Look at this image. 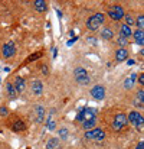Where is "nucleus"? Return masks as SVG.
Listing matches in <instances>:
<instances>
[{"label": "nucleus", "instance_id": "5701e85b", "mask_svg": "<svg viewBox=\"0 0 144 149\" xmlns=\"http://www.w3.org/2000/svg\"><path fill=\"white\" fill-rule=\"evenodd\" d=\"M124 17H125V22H127L125 25L127 26H131V25L136 23V19L133 17V15H124Z\"/></svg>", "mask_w": 144, "mask_h": 149}, {"label": "nucleus", "instance_id": "473e14b6", "mask_svg": "<svg viewBox=\"0 0 144 149\" xmlns=\"http://www.w3.org/2000/svg\"><path fill=\"white\" fill-rule=\"evenodd\" d=\"M42 72H43V74H45V75H48V67H46V65H45V64H43V65H42Z\"/></svg>", "mask_w": 144, "mask_h": 149}, {"label": "nucleus", "instance_id": "b1692460", "mask_svg": "<svg viewBox=\"0 0 144 149\" xmlns=\"http://www.w3.org/2000/svg\"><path fill=\"white\" fill-rule=\"evenodd\" d=\"M137 28H138V31H143V28H144V16L143 15H140V16L137 17Z\"/></svg>", "mask_w": 144, "mask_h": 149}, {"label": "nucleus", "instance_id": "f257e3e1", "mask_svg": "<svg viewBox=\"0 0 144 149\" xmlns=\"http://www.w3.org/2000/svg\"><path fill=\"white\" fill-rule=\"evenodd\" d=\"M102 23H104V15H102V13H96V15L91 16V17L88 19L87 28H88L90 31H96Z\"/></svg>", "mask_w": 144, "mask_h": 149}, {"label": "nucleus", "instance_id": "4be33fe9", "mask_svg": "<svg viewBox=\"0 0 144 149\" xmlns=\"http://www.w3.org/2000/svg\"><path fill=\"white\" fill-rule=\"evenodd\" d=\"M82 123H84V127H85V129H92V127L95 126L96 119H94V120H85V122H82Z\"/></svg>", "mask_w": 144, "mask_h": 149}, {"label": "nucleus", "instance_id": "2f4dec72", "mask_svg": "<svg viewBox=\"0 0 144 149\" xmlns=\"http://www.w3.org/2000/svg\"><path fill=\"white\" fill-rule=\"evenodd\" d=\"M138 83H140V86H144V75L143 74L138 75Z\"/></svg>", "mask_w": 144, "mask_h": 149}, {"label": "nucleus", "instance_id": "f704fd0d", "mask_svg": "<svg viewBox=\"0 0 144 149\" xmlns=\"http://www.w3.org/2000/svg\"><path fill=\"white\" fill-rule=\"evenodd\" d=\"M127 64H128V65H134V64H136V61H134V59H128V61H127Z\"/></svg>", "mask_w": 144, "mask_h": 149}, {"label": "nucleus", "instance_id": "4468645a", "mask_svg": "<svg viewBox=\"0 0 144 149\" xmlns=\"http://www.w3.org/2000/svg\"><path fill=\"white\" fill-rule=\"evenodd\" d=\"M136 80H137V74H131V75L124 81V87H125V88H131V87L134 86Z\"/></svg>", "mask_w": 144, "mask_h": 149}, {"label": "nucleus", "instance_id": "f8f14e48", "mask_svg": "<svg viewBox=\"0 0 144 149\" xmlns=\"http://www.w3.org/2000/svg\"><path fill=\"white\" fill-rule=\"evenodd\" d=\"M127 55H128L127 49H124V48H120V49L117 51V54H115V59H117L118 62H123L124 59H127Z\"/></svg>", "mask_w": 144, "mask_h": 149}, {"label": "nucleus", "instance_id": "a211bd4d", "mask_svg": "<svg viewBox=\"0 0 144 149\" xmlns=\"http://www.w3.org/2000/svg\"><path fill=\"white\" fill-rule=\"evenodd\" d=\"M120 33H121V36L127 38V36H130V35L133 33V31H131L130 26H127V25H121V28H120Z\"/></svg>", "mask_w": 144, "mask_h": 149}, {"label": "nucleus", "instance_id": "7c9ffc66", "mask_svg": "<svg viewBox=\"0 0 144 149\" xmlns=\"http://www.w3.org/2000/svg\"><path fill=\"white\" fill-rule=\"evenodd\" d=\"M82 111H84V109H81L79 113L76 114V120H78V122H82Z\"/></svg>", "mask_w": 144, "mask_h": 149}, {"label": "nucleus", "instance_id": "6e6552de", "mask_svg": "<svg viewBox=\"0 0 144 149\" xmlns=\"http://www.w3.org/2000/svg\"><path fill=\"white\" fill-rule=\"evenodd\" d=\"M94 119H96L95 109H92V107L84 109V111H82V122H85V120H94Z\"/></svg>", "mask_w": 144, "mask_h": 149}, {"label": "nucleus", "instance_id": "0eeeda50", "mask_svg": "<svg viewBox=\"0 0 144 149\" xmlns=\"http://www.w3.org/2000/svg\"><path fill=\"white\" fill-rule=\"evenodd\" d=\"M1 51H3V56H4V58H10V56H13L14 52H16L14 44H13V42H7V44H4Z\"/></svg>", "mask_w": 144, "mask_h": 149}, {"label": "nucleus", "instance_id": "ddd939ff", "mask_svg": "<svg viewBox=\"0 0 144 149\" xmlns=\"http://www.w3.org/2000/svg\"><path fill=\"white\" fill-rule=\"evenodd\" d=\"M6 91H7V94H9L10 99H16V97H17V91H16V88H14L13 84L7 83V84H6Z\"/></svg>", "mask_w": 144, "mask_h": 149}, {"label": "nucleus", "instance_id": "cd10ccee", "mask_svg": "<svg viewBox=\"0 0 144 149\" xmlns=\"http://www.w3.org/2000/svg\"><path fill=\"white\" fill-rule=\"evenodd\" d=\"M7 113H9V110H7L4 106H1V107H0V116H6Z\"/></svg>", "mask_w": 144, "mask_h": 149}, {"label": "nucleus", "instance_id": "1a4fd4ad", "mask_svg": "<svg viewBox=\"0 0 144 149\" xmlns=\"http://www.w3.org/2000/svg\"><path fill=\"white\" fill-rule=\"evenodd\" d=\"M91 96L96 100H102L104 99V96H105V90H104V87H102V86H95V87L91 90Z\"/></svg>", "mask_w": 144, "mask_h": 149}, {"label": "nucleus", "instance_id": "c756f323", "mask_svg": "<svg viewBox=\"0 0 144 149\" xmlns=\"http://www.w3.org/2000/svg\"><path fill=\"white\" fill-rule=\"evenodd\" d=\"M118 44L124 47V45H127V39H125L124 36H120V39H118Z\"/></svg>", "mask_w": 144, "mask_h": 149}, {"label": "nucleus", "instance_id": "6ab92c4d", "mask_svg": "<svg viewBox=\"0 0 144 149\" xmlns=\"http://www.w3.org/2000/svg\"><path fill=\"white\" fill-rule=\"evenodd\" d=\"M101 36H102L104 39H112L114 32H112L110 28H104V29H102V32H101Z\"/></svg>", "mask_w": 144, "mask_h": 149}, {"label": "nucleus", "instance_id": "39448f33", "mask_svg": "<svg viewBox=\"0 0 144 149\" xmlns=\"http://www.w3.org/2000/svg\"><path fill=\"white\" fill-rule=\"evenodd\" d=\"M74 74H75V80H76L79 84L87 86V84L90 83V75H88L87 70H84V68H76Z\"/></svg>", "mask_w": 144, "mask_h": 149}, {"label": "nucleus", "instance_id": "c85d7f7f", "mask_svg": "<svg viewBox=\"0 0 144 149\" xmlns=\"http://www.w3.org/2000/svg\"><path fill=\"white\" fill-rule=\"evenodd\" d=\"M48 129H52V130L55 129V122L52 120V117H50V119L48 120Z\"/></svg>", "mask_w": 144, "mask_h": 149}, {"label": "nucleus", "instance_id": "f3484780", "mask_svg": "<svg viewBox=\"0 0 144 149\" xmlns=\"http://www.w3.org/2000/svg\"><path fill=\"white\" fill-rule=\"evenodd\" d=\"M33 4H35V9L38 12H45L46 10V1L45 0H36Z\"/></svg>", "mask_w": 144, "mask_h": 149}, {"label": "nucleus", "instance_id": "20e7f679", "mask_svg": "<svg viewBox=\"0 0 144 149\" xmlns=\"http://www.w3.org/2000/svg\"><path fill=\"white\" fill-rule=\"evenodd\" d=\"M127 123H128V122H127V116H125L124 113H120V114H117V116L114 117V120H112V129L118 132V130L124 129Z\"/></svg>", "mask_w": 144, "mask_h": 149}, {"label": "nucleus", "instance_id": "9b49d317", "mask_svg": "<svg viewBox=\"0 0 144 149\" xmlns=\"http://www.w3.org/2000/svg\"><path fill=\"white\" fill-rule=\"evenodd\" d=\"M14 88H16V91L17 93H20V91H23L25 90V80L22 78V77H16V80H14Z\"/></svg>", "mask_w": 144, "mask_h": 149}, {"label": "nucleus", "instance_id": "aec40b11", "mask_svg": "<svg viewBox=\"0 0 144 149\" xmlns=\"http://www.w3.org/2000/svg\"><path fill=\"white\" fill-rule=\"evenodd\" d=\"M43 116H45V109L42 106H38L36 107V122H42Z\"/></svg>", "mask_w": 144, "mask_h": 149}, {"label": "nucleus", "instance_id": "f03ea898", "mask_svg": "<svg viewBox=\"0 0 144 149\" xmlns=\"http://www.w3.org/2000/svg\"><path fill=\"white\" fill-rule=\"evenodd\" d=\"M127 122H130L133 126H136L138 130H141L143 129V123H144V119L143 116L138 113V111H131L130 114H128V117H127Z\"/></svg>", "mask_w": 144, "mask_h": 149}, {"label": "nucleus", "instance_id": "bb28decb", "mask_svg": "<svg viewBox=\"0 0 144 149\" xmlns=\"http://www.w3.org/2000/svg\"><path fill=\"white\" fill-rule=\"evenodd\" d=\"M59 135H61V138L65 139V138L68 136V130H66V129H61V130H59Z\"/></svg>", "mask_w": 144, "mask_h": 149}, {"label": "nucleus", "instance_id": "9d476101", "mask_svg": "<svg viewBox=\"0 0 144 149\" xmlns=\"http://www.w3.org/2000/svg\"><path fill=\"white\" fill-rule=\"evenodd\" d=\"M12 129H13V132H23V130L26 129V125L23 123V120L14 119V122H13V125H12Z\"/></svg>", "mask_w": 144, "mask_h": 149}, {"label": "nucleus", "instance_id": "2eb2a0df", "mask_svg": "<svg viewBox=\"0 0 144 149\" xmlns=\"http://www.w3.org/2000/svg\"><path fill=\"white\" fill-rule=\"evenodd\" d=\"M42 83L41 81H33V84H32V91H33V94H36V96H39L41 93H42Z\"/></svg>", "mask_w": 144, "mask_h": 149}, {"label": "nucleus", "instance_id": "dca6fc26", "mask_svg": "<svg viewBox=\"0 0 144 149\" xmlns=\"http://www.w3.org/2000/svg\"><path fill=\"white\" fill-rule=\"evenodd\" d=\"M134 39H136V42L138 44V45H143L144 44V32L143 31H136L134 32Z\"/></svg>", "mask_w": 144, "mask_h": 149}, {"label": "nucleus", "instance_id": "7ed1b4c3", "mask_svg": "<svg viewBox=\"0 0 144 149\" xmlns=\"http://www.w3.org/2000/svg\"><path fill=\"white\" fill-rule=\"evenodd\" d=\"M108 16L112 19V20H121L124 17V9L120 6V4H112L110 9H108Z\"/></svg>", "mask_w": 144, "mask_h": 149}, {"label": "nucleus", "instance_id": "a878e982", "mask_svg": "<svg viewBox=\"0 0 144 149\" xmlns=\"http://www.w3.org/2000/svg\"><path fill=\"white\" fill-rule=\"evenodd\" d=\"M137 101H140V103L143 104V101H144V90L143 88H140L138 93H137Z\"/></svg>", "mask_w": 144, "mask_h": 149}, {"label": "nucleus", "instance_id": "72a5a7b5", "mask_svg": "<svg viewBox=\"0 0 144 149\" xmlns=\"http://www.w3.org/2000/svg\"><path fill=\"white\" fill-rule=\"evenodd\" d=\"M136 149H144V142H138V145H137Z\"/></svg>", "mask_w": 144, "mask_h": 149}, {"label": "nucleus", "instance_id": "412c9836", "mask_svg": "<svg viewBox=\"0 0 144 149\" xmlns=\"http://www.w3.org/2000/svg\"><path fill=\"white\" fill-rule=\"evenodd\" d=\"M46 149H59V141L58 139H49Z\"/></svg>", "mask_w": 144, "mask_h": 149}, {"label": "nucleus", "instance_id": "423d86ee", "mask_svg": "<svg viewBox=\"0 0 144 149\" xmlns=\"http://www.w3.org/2000/svg\"><path fill=\"white\" fill-rule=\"evenodd\" d=\"M85 138L87 139H94V141H102L105 138V133L102 129H91L88 132H85Z\"/></svg>", "mask_w": 144, "mask_h": 149}, {"label": "nucleus", "instance_id": "393cba45", "mask_svg": "<svg viewBox=\"0 0 144 149\" xmlns=\"http://www.w3.org/2000/svg\"><path fill=\"white\" fill-rule=\"evenodd\" d=\"M43 54L42 52H36V54H33V55H30L28 59H26V62H30V61H36V59H39L41 56H42Z\"/></svg>", "mask_w": 144, "mask_h": 149}]
</instances>
